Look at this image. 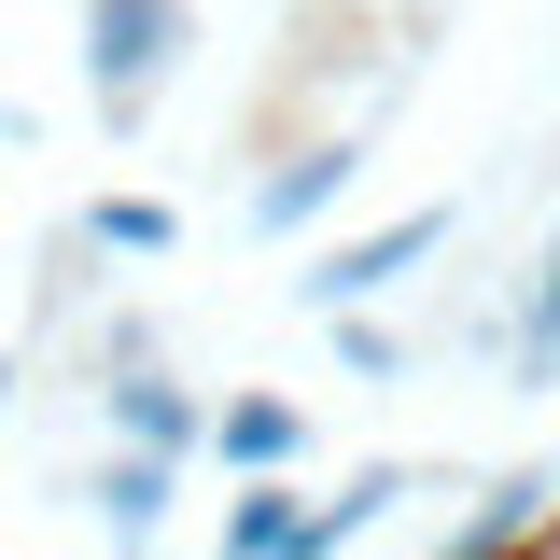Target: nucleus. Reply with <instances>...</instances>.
I'll return each instance as SVG.
<instances>
[{"label":"nucleus","mask_w":560,"mask_h":560,"mask_svg":"<svg viewBox=\"0 0 560 560\" xmlns=\"http://www.w3.org/2000/svg\"><path fill=\"white\" fill-rule=\"evenodd\" d=\"M84 504H98V547H113V560H154L168 504H183V463H168V448H127V434H113V448L84 463Z\"/></svg>","instance_id":"5"},{"label":"nucleus","mask_w":560,"mask_h":560,"mask_svg":"<svg viewBox=\"0 0 560 560\" xmlns=\"http://www.w3.org/2000/svg\"><path fill=\"white\" fill-rule=\"evenodd\" d=\"M560 518V463H504V477H477V504L434 533V560H533Z\"/></svg>","instance_id":"4"},{"label":"nucleus","mask_w":560,"mask_h":560,"mask_svg":"<svg viewBox=\"0 0 560 560\" xmlns=\"http://www.w3.org/2000/svg\"><path fill=\"white\" fill-rule=\"evenodd\" d=\"M70 224H84L113 267H168V253H183V210H168V197H84Z\"/></svg>","instance_id":"8"},{"label":"nucleus","mask_w":560,"mask_h":560,"mask_svg":"<svg viewBox=\"0 0 560 560\" xmlns=\"http://www.w3.org/2000/svg\"><path fill=\"white\" fill-rule=\"evenodd\" d=\"M533 560H560V518H547V547H533Z\"/></svg>","instance_id":"12"},{"label":"nucleus","mask_w":560,"mask_h":560,"mask_svg":"<svg viewBox=\"0 0 560 560\" xmlns=\"http://www.w3.org/2000/svg\"><path fill=\"white\" fill-rule=\"evenodd\" d=\"M197 57V0H84V84H98V127L140 140L154 98Z\"/></svg>","instance_id":"1"},{"label":"nucleus","mask_w":560,"mask_h":560,"mask_svg":"<svg viewBox=\"0 0 560 560\" xmlns=\"http://www.w3.org/2000/svg\"><path fill=\"white\" fill-rule=\"evenodd\" d=\"M434 253H448V210L364 224V238H337V253H308V267H294V308H323V323H337V308H378V294H407Z\"/></svg>","instance_id":"2"},{"label":"nucleus","mask_w":560,"mask_h":560,"mask_svg":"<svg viewBox=\"0 0 560 560\" xmlns=\"http://www.w3.org/2000/svg\"><path fill=\"white\" fill-rule=\"evenodd\" d=\"M337 364L350 378H407V337H393L378 308H337Z\"/></svg>","instance_id":"10"},{"label":"nucleus","mask_w":560,"mask_h":560,"mask_svg":"<svg viewBox=\"0 0 560 560\" xmlns=\"http://www.w3.org/2000/svg\"><path fill=\"white\" fill-rule=\"evenodd\" d=\"M0 434H14V364H0Z\"/></svg>","instance_id":"11"},{"label":"nucleus","mask_w":560,"mask_h":560,"mask_svg":"<svg viewBox=\"0 0 560 560\" xmlns=\"http://www.w3.org/2000/svg\"><path fill=\"white\" fill-rule=\"evenodd\" d=\"M294 504H308V490H294V463H280V477H238V490H224V533H210V547H224V560H280Z\"/></svg>","instance_id":"9"},{"label":"nucleus","mask_w":560,"mask_h":560,"mask_svg":"<svg viewBox=\"0 0 560 560\" xmlns=\"http://www.w3.org/2000/svg\"><path fill=\"white\" fill-rule=\"evenodd\" d=\"M364 183V113H337V127L280 140L267 168H253V238H294V224H323V210Z\"/></svg>","instance_id":"3"},{"label":"nucleus","mask_w":560,"mask_h":560,"mask_svg":"<svg viewBox=\"0 0 560 560\" xmlns=\"http://www.w3.org/2000/svg\"><path fill=\"white\" fill-rule=\"evenodd\" d=\"M210 463H224V477L308 463V407H294V393H224V407H210Z\"/></svg>","instance_id":"7"},{"label":"nucleus","mask_w":560,"mask_h":560,"mask_svg":"<svg viewBox=\"0 0 560 560\" xmlns=\"http://www.w3.org/2000/svg\"><path fill=\"white\" fill-rule=\"evenodd\" d=\"M98 434H127V448H168V463H197L210 448V407L168 378V350H140V364H113L98 378Z\"/></svg>","instance_id":"6"}]
</instances>
